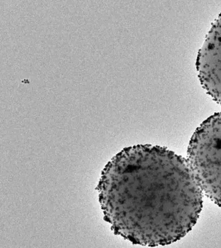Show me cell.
Here are the masks:
<instances>
[{
  "label": "cell",
  "instance_id": "6da1fadb",
  "mask_svg": "<svg viewBox=\"0 0 221 248\" xmlns=\"http://www.w3.org/2000/svg\"><path fill=\"white\" fill-rule=\"evenodd\" d=\"M98 189L115 234L144 246L182 239L203 209V192L187 160L157 145L123 149L102 170Z\"/></svg>",
  "mask_w": 221,
  "mask_h": 248
},
{
  "label": "cell",
  "instance_id": "7a4b0ae2",
  "mask_svg": "<svg viewBox=\"0 0 221 248\" xmlns=\"http://www.w3.org/2000/svg\"><path fill=\"white\" fill-rule=\"evenodd\" d=\"M187 161L203 193L221 207V111L196 129L189 142Z\"/></svg>",
  "mask_w": 221,
  "mask_h": 248
},
{
  "label": "cell",
  "instance_id": "3957f363",
  "mask_svg": "<svg viewBox=\"0 0 221 248\" xmlns=\"http://www.w3.org/2000/svg\"><path fill=\"white\" fill-rule=\"evenodd\" d=\"M196 66L202 86L221 105V14L199 49Z\"/></svg>",
  "mask_w": 221,
  "mask_h": 248
}]
</instances>
